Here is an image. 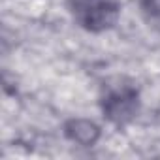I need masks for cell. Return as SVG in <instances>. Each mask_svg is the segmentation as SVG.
<instances>
[{
    "mask_svg": "<svg viewBox=\"0 0 160 160\" xmlns=\"http://www.w3.org/2000/svg\"><path fill=\"white\" fill-rule=\"evenodd\" d=\"M68 10L73 21L89 32L109 30L121 13L117 0H68Z\"/></svg>",
    "mask_w": 160,
    "mask_h": 160,
    "instance_id": "obj_1",
    "label": "cell"
},
{
    "mask_svg": "<svg viewBox=\"0 0 160 160\" xmlns=\"http://www.w3.org/2000/svg\"><path fill=\"white\" fill-rule=\"evenodd\" d=\"M102 111L108 121L117 126L128 124L139 111V94L134 87L121 85L117 89H109L102 98Z\"/></svg>",
    "mask_w": 160,
    "mask_h": 160,
    "instance_id": "obj_2",
    "label": "cell"
},
{
    "mask_svg": "<svg viewBox=\"0 0 160 160\" xmlns=\"http://www.w3.org/2000/svg\"><path fill=\"white\" fill-rule=\"evenodd\" d=\"M64 134L79 145H94L100 136V128L87 119H72L64 124Z\"/></svg>",
    "mask_w": 160,
    "mask_h": 160,
    "instance_id": "obj_3",
    "label": "cell"
},
{
    "mask_svg": "<svg viewBox=\"0 0 160 160\" xmlns=\"http://www.w3.org/2000/svg\"><path fill=\"white\" fill-rule=\"evenodd\" d=\"M139 12L143 21L160 32V0H141L139 2Z\"/></svg>",
    "mask_w": 160,
    "mask_h": 160,
    "instance_id": "obj_4",
    "label": "cell"
}]
</instances>
